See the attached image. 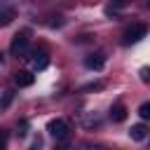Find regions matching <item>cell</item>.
Returning <instances> with one entry per match:
<instances>
[{
    "label": "cell",
    "instance_id": "cell-1",
    "mask_svg": "<svg viewBox=\"0 0 150 150\" xmlns=\"http://www.w3.org/2000/svg\"><path fill=\"white\" fill-rule=\"evenodd\" d=\"M145 33H148V28H145L143 23H136L134 28H129V30L124 33L122 45H136V42H141V40L145 38Z\"/></svg>",
    "mask_w": 150,
    "mask_h": 150
},
{
    "label": "cell",
    "instance_id": "cell-2",
    "mask_svg": "<svg viewBox=\"0 0 150 150\" xmlns=\"http://www.w3.org/2000/svg\"><path fill=\"white\" fill-rule=\"evenodd\" d=\"M26 49H28V33L23 30V33L14 35V40H12V45H9V52H12V56H23Z\"/></svg>",
    "mask_w": 150,
    "mask_h": 150
},
{
    "label": "cell",
    "instance_id": "cell-3",
    "mask_svg": "<svg viewBox=\"0 0 150 150\" xmlns=\"http://www.w3.org/2000/svg\"><path fill=\"white\" fill-rule=\"evenodd\" d=\"M47 131H49V134H52L56 141H63V138L68 136V124H66L63 120H49Z\"/></svg>",
    "mask_w": 150,
    "mask_h": 150
},
{
    "label": "cell",
    "instance_id": "cell-4",
    "mask_svg": "<svg viewBox=\"0 0 150 150\" xmlns=\"http://www.w3.org/2000/svg\"><path fill=\"white\" fill-rule=\"evenodd\" d=\"M84 66H87L89 70H103L105 56H103V54H89V56L84 59Z\"/></svg>",
    "mask_w": 150,
    "mask_h": 150
},
{
    "label": "cell",
    "instance_id": "cell-5",
    "mask_svg": "<svg viewBox=\"0 0 150 150\" xmlns=\"http://www.w3.org/2000/svg\"><path fill=\"white\" fill-rule=\"evenodd\" d=\"M30 61H33V68H35V70H45V68L49 66V56H47L45 52H33V54H30Z\"/></svg>",
    "mask_w": 150,
    "mask_h": 150
},
{
    "label": "cell",
    "instance_id": "cell-6",
    "mask_svg": "<svg viewBox=\"0 0 150 150\" xmlns=\"http://www.w3.org/2000/svg\"><path fill=\"white\" fill-rule=\"evenodd\" d=\"M14 82H16L19 87H30V84L35 82V75H33L30 70H19V73L14 75Z\"/></svg>",
    "mask_w": 150,
    "mask_h": 150
},
{
    "label": "cell",
    "instance_id": "cell-7",
    "mask_svg": "<svg viewBox=\"0 0 150 150\" xmlns=\"http://www.w3.org/2000/svg\"><path fill=\"white\" fill-rule=\"evenodd\" d=\"M129 136H131V141H145V136H148V127H145L143 122H141V124H131Z\"/></svg>",
    "mask_w": 150,
    "mask_h": 150
},
{
    "label": "cell",
    "instance_id": "cell-8",
    "mask_svg": "<svg viewBox=\"0 0 150 150\" xmlns=\"http://www.w3.org/2000/svg\"><path fill=\"white\" fill-rule=\"evenodd\" d=\"M124 117H127V108H124L122 103H117V105L110 108V120H112V122H122Z\"/></svg>",
    "mask_w": 150,
    "mask_h": 150
},
{
    "label": "cell",
    "instance_id": "cell-9",
    "mask_svg": "<svg viewBox=\"0 0 150 150\" xmlns=\"http://www.w3.org/2000/svg\"><path fill=\"white\" fill-rule=\"evenodd\" d=\"M12 21H14V9H12V7L2 9V12H0V26H7V23H12Z\"/></svg>",
    "mask_w": 150,
    "mask_h": 150
},
{
    "label": "cell",
    "instance_id": "cell-10",
    "mask_svg": "<svg viewBox=\"0 0 150 150\" xmlns=\"http://www.w3.org/2000/svg\"><path fill=\"white\" fill-rule=\"evenodd\" d=\"M12 98H14V91H5V96L0 98V108H7L12 103Z\"/></svg>",
    "mask_w": 150,
    "mask_h": 150
},
{
    "label": "cell",
    "instance_id": "cell-11",
    "mask_svg": "<svg viewBox=\"0 0 150 150\" xmlns=\"http://www.w3.org/2000/svg\"><path fill=\"white\" fill-rule=\"evenodd\" d=\"M138 115L143 117V120H148L150 117V103L145 101V103H141V108H138Z\"/></svg>",
    "mask_w": 150,
    "mask_h": 150
},
{
    "label": "cell",
    "instance_id": "cell-12",
    "mask_svg": "<svg viewBox=\"0 0 150 150\" xmlns=\"http://www.w3.org/2000/svg\"><path fill=\"white\" fill-rule=\"evenodd\" d=\"M16 129H19V131H16V134H19V136H26V129H28V122H26V120H21V122H19V127H16Z\"/></svg>",
    "mask_w": 150,
    "mask_h": 150
},
{
    "label": "cell",
    "instance_id": "cell-13",
    "mask_svg": "<svg viewBox=\"0 0 150 150\" xmlns=\"http://www.w3.org/2000/svg\"><path fill=\"white\" fill-rule=\"evenodd\" d=\"M40 148H42V138H40V136H35V138H33V143H30V150H40Z\"/></svg>",
    "mask_w": 150,
    "mask_h": 150
},
{
    "label": "cell",
    "instance_id": "cell-14",
    "mask_svg": "<svg viewBox=\"0 0 150 150\" xmlns=\"http://www.w3.org/2000/svg\"><path fill=\"white\" fill-rule=\"evenodd\" d=\"M5 145H7V131L0 129V150H5Z\"/></svg>",
    "mask_w": 150,
    "mask_h": 150
},
{
    "label": "cell",
    "instance_id": "cell-15",
    "mask_svg": "<svg viewBox=\"0 0 150 150\" xmlns=\"http://www.w3.org/2000/svg\"><path fill=\"white\" fill-rule=\"evenodd\" d=\"M148 73H150V70L143 66V68H141V80H143V82H148Z\"/></svg>",
    "mask_w": 150,
    "mask_h": 150
}]
</instances>
